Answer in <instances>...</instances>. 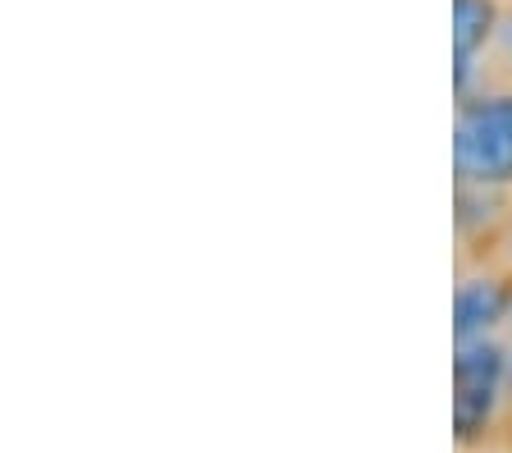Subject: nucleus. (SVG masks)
Segmentation results:
<instances>
[{
  "label": "nucleus",
  "instance_id": "f257e3e1",
  "mask_svg": "<svg viewBox=\"0 0 512 453\" xmlns=\"http://www.w3.org/2000/svg\"><path fill=\"white\" fill-rule=\"evenodd\" d=\"M512 339H462L453 344V444L458 453H485L512 412L508 399Z\"/></svg>",
  "mask_w": 512,
  "mask_h": 453
},
{
  "label": "nucleus",
  "instance_id": "f03ea898",
  "mask_svg": "<svg viewBox=\"0 0 512 453\" xmlns=\"http://www.w3.org/2000/svg\"><path fill=\"white\" fill-rule=\"evenodd\" d=\"M453 184L512 193V87H480L453 115Z\"/></svg>",
  "mask_w": 512,
  "mask_h": 453
},
{
  "label": "nucleus",
  "instance_id": "7ed1b4c3",
  "mask_svg": "<svg viewBox=\"0 0 512 453\" xmlns=\"http://www.w3.org/2000/svg\"><path fill=\"white\" fill-rule=\"evenodd\" d=\"M512 321V270L480 261L462 270L453 289V344L462 339H494Z\"/></svg>",
  "mask_w": 512,
  "mask_h": 453
},
{
  "label": "nucleus",
  "instance_id": "20e7f679",
  "mask_svg": "<svg viewBox=\"0 0 512 453\" xmlns=\"http://www.w3.org/2000/svg\"><path fill=\"white\" fill-rule=\"evenodd\" d=\"M503 0H453V97L467 101L485 87V55L499 46Z\"/></svg>",
  "mask_w": 512,
  "mask_h": 453
},
{
  "label": "nucleus",
  "instance_id": "39448f33",
  "mask_svg": "<svg viewBox=\"0 0 512 453\" xmlns=\"http://www.w3.org/2000/svg\"><path fill=\"white\" fill-rule=\"evenodd\" d=\"M508 216H512V193L453 184V229H458L462 248H476V243H490L494 248Z\"/></svg>",
  "mask_w": 512,
  "mask_h": 453
},
{
  "label": "nucleus",
  "instance_id": "423d86ee",
  "mask_svg": "<svg viewBox=\"0 0 512 453\" xmlns=\"http://www.w3.org/2000/svg\"><path fill=\"white\" fill-rule=\"evenodd\" d=\"M494 266H503V270H512V216H508V225H503V234H499V243H494Z\"/></svg>",
  "mask_w": 512,
  "mask_h": 453
},
{
  "label": "nucleus",
  "instance_id": "0eeeda50",
  "mask_svg": "<svg viewBox=\"0 0 512 453\" xmlns=\"http://www.w3.org/2000/svg\"><path fill=\"white\" fill-rule=\"evenodd\" d=\"M499 51L503 60H512V5L503 10V28H499Z\"/></svg>",
  "mask_w": 512,
  "mask_h": 453
},
{
  "label": "nucleus",
  "instance_id": "6e6552de",
  "mask_svg": "<svg viewBox=\"0 0 512 453\" xmlns=\"http://www.w3.org/2000/svg\"><path fill=\"white\" fill-rule=\"evenodd\" d=\"M508 399H512V353H508Z\"/></svg>",
  "mask_w": 512,
  "mask_h": 453
},
{
  "label": "nucleus",
  "instance_id": "1a4fd4ad",
  "mask_svg": "<svg viewBox=\"0 0 512 453\" xmlns=\"http://www.w3.org/2000/svg\"><path fill=\"white\" fill-rule=\"evenodd\" d=\"M508 330H512V321H508Z\"/></svg>",
  "mask_w": 512,
  "mask_h": 453
}]
</instances>
